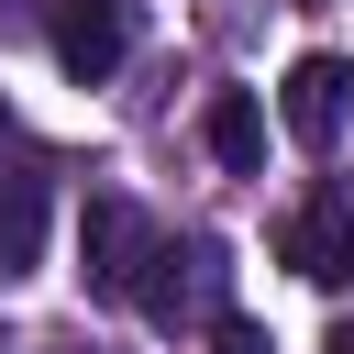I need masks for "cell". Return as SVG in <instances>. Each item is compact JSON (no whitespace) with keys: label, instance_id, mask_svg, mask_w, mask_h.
Here are the masks:
<instances>
[{"label":"cell","instance_id":"1","mask_svg":"<svg viewBox=\"0 0 354 354\" xmlns=\"http://www.w3.org/2000/svg\"><path fill=\"white\" fill-rule=\"evenodd\" d=\"M133 310H144L155 332H210V321L232 310V243H221V232L155 243V254H144V288H133Z\"/></svg>","mask_w":354,"mask_h":354},{"label":"cell","instance_id":"2","mask_svg":"<svg viewBox=\"0 0 354 354\" xmlns=\"http://www.w3.org/2000/svg\"><path fill=\"white\" fill-rule=\"evenodd\" d=\"M144 254H155L144 199L88 188V210H77V288H88V299H133V288H144Z\"/></svg>","mask_w":354,"mask_h":354},{"label":"cell","instance_id":"3","mask_svg":"<svg viewBox=\"0 0 354 354\" xmlns=\"http://www.w3.org/2000/svg\"><path fill=\"white\" fill-rule=\"evenodd\" d=\"M44 44H55V66H66L77 88H100V77L133 55V0H55V11H44Z\"/></svg>","mask_w":354,"mask_h":354},{"label":"cell","instance_id":"4","mask_svg":"<svg viewBox=\"0 0 354 354\" xmlns=\"http://www.w3.org/2000/svg\"><path fill=\"white\" fill-rule=\"evenodd\" d=\"M343 111H354V66H343V55H299V66H288V88H277L288 144L332 155V144H343Z\"/></svg>","mask_w":354,"mask_h":354},{"label":"cell","instance_id":"5","mask_svg":"<svg viewBox=\"0 0 354 354\" xmlns=\"http://www.w3.org/2000/svg\"><path fill=\"white\" fill-rule=\"evenodd\" d=\"M33 266H44V177L11 166V177H0V288L33 277Z\"/></svg>","mask_w":354,"mask_h":354},{"label":"cell","instance_id":"6","mask_svg":"<svg viewBox=\"0 0 354 354\" xmlns=\"http://www.w3.org/2000/svg\"><path fill=\"white\" fill-rule=\"evenodd\" d=\"M277 254H288L299 277H321V288H332V277H343V199L288 210V221H277Z\"/></svg>","mask_w":354,"mask_h":354},{"label":"cell","instance_id":"7","mask_svg":"<svg viewBox=\"0 0 354 354\" xmlns=\"http://www.w3.org/2000/svg\"><path fill=\"white\" fill-rule=\"evenodd\" d=\"M199 133H210V155H221L232 177H243V166H266V111H254V88H210Z\"/></svg>","mask_w":354,"mask_h":354},{"label":"cell","instance_id":"8","mask_svg":"<svg viewBox=\"0 0 354 354\" xmlns=\"http://www.w3.org/2000/svg\"><path fill=\"white\" fill-rule=\"evenodd\" d=\"M210 354H277V343H266V321H243V310H221V321H210Z\"/></svg>","mask_w":354,"mask_h":354},{"label":"cell","instance_id":"9","mask_svg":"<svg viewBox=\"0 0 354 354\" xmlns=\"http://www.w3.org/2000/svg\"><path fill=\"white\" fill-rule=\"evenodd\" d=\"M343 277H354V210H343Z\"/></svg>","mask_w":354,"mask_h":354},{"label":"cell","instance_id":"10","mask_svg":"<svg viewBox=\"0 0 354 354\" xmlns=\"http://www.w3.org/2000/svg\"><path fill=\"white\" fill-rule=\"evenodd\" d=\"M321 354H354V321H343V332H332V343H321Z\"/></svg>","mask_w":354,"mask_h":354},{"label":"cell","instance_id":"11","mask_svg":"<svg viewBox=\"0 0 354 354\" xmlns=\"http://www.w3.org/2000/svg\"><path fill=\"white\" fill-rule=\"evenodd\" d=\"M0 133H11V100H0Z\"/></svg>","mask_w":354,"mask_h":354}]
</instances>
